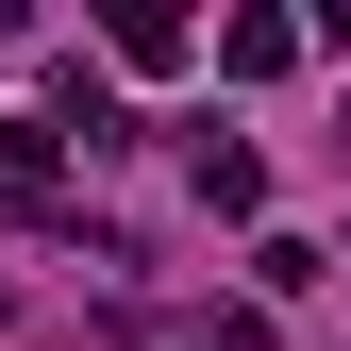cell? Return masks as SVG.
<instances>
[{"label":"cell","instance_id":"1","mask_svg":"<svg viewBox=\"0 0 351 351\" xmlns=\"http://www.w3.org/2000/svg\"><path fill=\"white\" fill-rule=\"evenodd\" d=\"M217 67H234V84H285V67H301V34H285V17H234V34H217Z\"/></svg>","mask_w":351,"mask_h":351}]
</instances>
